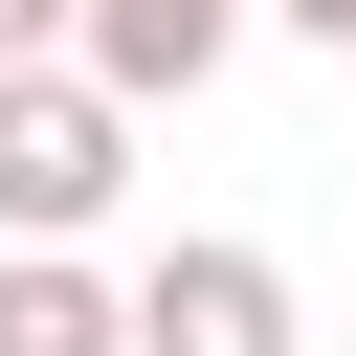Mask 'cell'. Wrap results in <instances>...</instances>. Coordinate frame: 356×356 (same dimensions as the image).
<instances>
[{
  "instance_id": "obj_1",
  "label": "cell",
  "mask_w": 356,
  "mask_h": 356,
  "mask_svg": "<svg viewBox=\"0 0 356 356\" xmlns=\"http://www.w3.org/2000/svg\"><path fill=\"white\" fill-rule=\"evenodd\" d=\"M111 178H134V89H111L89 44L0 67V245H89V222H111Z\"/></svg>"
},
{
  "instance_id": "obj_2",
  "label": "cell",
  "mask_w": 356,
  "mask_h": 356,
  "mask_svg": "<svg viewBox=\"0 0 356 356\" xmlns=\"http://www.w3.org/2000/svg\"><path fill=\"white\" fill-rule=\"evenodd\" d=\"M134 356H289V267L222 245V222L156 245V267H134Z\"/></svg>"
},
{
  "instance_id": "obj_3",
  "label": "cell",
  "mask_w": 356,
  "mask_h": 356,
  "mask_svg": "<svg viewBox=\"0 0 356 356\" xmlns=\"http://www.w3.org/2000/svg\"><path fill=\"white\" fill-rule=\"evenodd\" d=\"M245 22H267V0H89V67H111L134 111H178V89H222Z\"/></svg>"
},
{
  "instance_id": "obj_4",
  "label": "cell",
  "mask_w": 356,
  "mask_h": 356,
  "mask_svg": "<svg viewBox=\"0 0 356 356\" xmlns=\"http://www.w3.org/2000/svg\"><path fill=\"white\" fill-rule=\"evenodd\" d=\"M0 356H134V289L89 245H0Z\"/></svg>"
},
{
  "instance_id": "obj_5",
  "label": "cell",
  "mask_w": 356,
  "mask_h": 356,
  "mask_svg": "<svg viewBox=\"0 0 356 356\" xmlns=\"http://www.w3.org/2000/svg\"><path fill=\"white\" fill-rule=\"evenodd\" d=\"M44 44H89V0H0V67H44Z\"/></svg>"
},
{
  "instance_id": "obj_6",
  "label": "cell",
  "mask_w": 356,
  "mask_h": 356,
  "mask_svg": "<svg viewBox=\"0 0 356 356\" xmlns=\"http://www.w3.org/2000/svg\"><path fill=\"white\" fill-rule=\"evenodd\" d=\"M267 22H289V44H334V67H356V0H267Z\"/></svg>"
}]
</instances>
